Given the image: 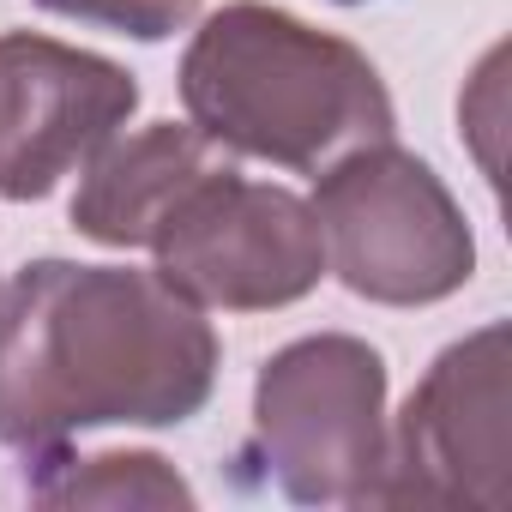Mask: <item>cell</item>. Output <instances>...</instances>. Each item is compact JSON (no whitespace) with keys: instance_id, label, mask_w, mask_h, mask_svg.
<instances>
[{"instance_id":"cell-11","label":"cell","mask_w":512,"mask_h":512,"mask_svg":"<svg viewBox=\"0 0 512 512\" xmlns=\"http://www.w3.org/2000/svg\"><path fill=\"white\" fill-rule=\"evenodd\" d=\"M338 7H356V0H338Z\"/></svg>"},{"instance_id":"cell-2","label":"cell","mask_w":512,"mask_h":512,"mask_svg":"<svg viewBox=\"0 0 512 512\" xmlns=\"http://www.w3.org/2000/svg\"><path fill=\"white\" fill-rule=\"evenodd\" d=\"M181 103L211 145L296 175H320L398 127L386 79L356 43L266 0H229L193 31Z\"/></svg>"},{"instance_id":"cell-7","label":"cell","mask_w":512,"mask_h":512,"mask_svg":"<svg viewBox=\"0 0 512 512\" xmlns=\"http://www.w3.org/2000/svg\"><path fill=\"white\" fill-rule=\"evenodd\" d=\"M139 109V79L109 55L7 31L0 37V199L31 205L79 175Z\"/></svg>"},{"instance_id":"cell-5","label":"cell","mask_w":512,"mask_h":512,"mask_svg":"<svg viewBox=\"0 0 512 512\" xmlns=\"http://www.w3.org/2000/svg\"><path fill=\"white\" fill-rule=\"evenodd\" d=\"M151 253H157L151 272L163 284L223 314L290 308L326 278V241L308 199L272 181H247L235 163L211 169L175 205Z\"/></svg>"},{"instance_id":"cell-3","label":"cell","mask_w":512,"mask_h":512,"mask_svg":"<svg viewBox=\"0 0 512 512\" xmlns=\"http://www.w3.org/2000/svg\"><path fill=\"white\" fill-rule=\"evenodd\" d=\"M326 272L380 308H428L470 284L476 235L452 187L398 139H368L314 175Z\"/></svg>"},{"instance_id":"cell-9","label":"cell","mask_w":512,"mask_h":512,"mask_svg":"<svg viewBox=\"0 0 512 512\" xmlns=\"http://www.w3.org/2000/svg\"><path fill=\"white\" fill-rule=\"evenodd\" d=\"M31 482L37 500L55 506H193V488L157 452H97V458H43Z\"/></svg>"},{"instance_id":"cell-4","label":"cell","mask_w":512,"mask_h":512,"mask_svg":"<svg viewBox=\"0 0 512 512\" xmlns=\"http://www.w3.org/2000/svg\"><path fill=\"white\" fill-rule=\"evenodd\" d=\"M247 464L296 506H368L386 464V362L350 332L284 344L253 380Z\"/></svg>"},{"instance_id":"cell-10","label":"cell","mask_w":512,"mask_h":512,"mask_svg":"<svg viewBox=\"0 0 512 512\" xmlns=\"http://www.w3.org/2000/svg\"><path fill=\"white\" fill-rule=\"evenodd\" d=\"M43 13L79 19V25H103L115 37H139V43H163L175 31L193 25L199 0H37Z\"/></svg>"},{"instance_id":"cell-1","label":"cell","mask_w":512,"mask_h":512,"mask_svg":"<svg viewBox=\"0 0 512 512\" xmlns=\"http://www.w3.org/2000/svg\"><path fill=\"white\" fill-rule=\"evenodd\" d=\"M217 362L205 308L157 272L31 260L0 290V446L43 464L91 428H175Z\"/></svg>"},{"instance_id":"cell-8","label":"cell","mask_w":512,"mask_h":512,"mask_svg":"<svg viewBox=\"0 0 512 512\" xmlns=\"http://www.w3.org/2000/svg\"><path fill=\"white\" fill-rule=\"evenodd\" d=\"M229 151L211 145L193 121H151L133 139H109L79 175L73 229L97 247H151L175 205L223 169Z\"/></svg>"},{"instance_id":"cell-6","label":"cell","mask_w":512,"mask_h":512,"mask_svg":"<svg viewBox=\"0 0 512 512\" xmlns=\"http://www.w3.org/2000/svg\"><path fill=\"white\" fill-rule=\"evenodd\" d=\"M506 416V326H482L446 344L410 386L398 422H386V464L374 506H476L506 512L512 476Z\"/></svg>"}]
</instances>
